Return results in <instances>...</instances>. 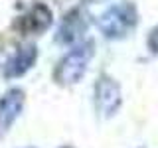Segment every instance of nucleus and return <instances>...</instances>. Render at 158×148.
Returning <instances> with one entry per match:
<instances>
[{
	"label": "nucleus",
	"mask_w": 158,
	"mask_h": 148,
	"mask_svg": "<svg viewBox=\"0 0 158 148\" xmlns=\"http://www.w3.org/2000/svg\"><path fill=\"white\" fill-rule=\"evenodd\" d=\"M93 53H95L93 42H85V43L75 46L65 57L59 59L56 71H53V79H56L59 85H71V83H77L79 79L85 75L87 65H89V61H91Z\"/></svg>",
	"instance_id": "1"
},
{
	"label": "nucleus",
	"mask_w": 158,
	"mask_h": 148,
	"mask_svg": "<svg viewBox=\"0 0 158 148\" xmlns=\"http://www.w3.org/2000/svg\"><path fill=\"white\" fill-rule=\"evenodd\" d=\"M136 26V10L132 4H115L99 18V28L107 38H125Z\"/></svg>",
	"instance_id": "2"
},
{
	"label": "nucleus",
	"mask_w": 158,
	"mask_h": 148,
	"mask_svg": "<svg viewBox=\"0 0 158 148\" xmlns=\"http://www.w3.org/2000/svg\"><path fill=\"white\" fill-rule=\"evenodd\" d=\"M95 101L97 109L105 117H113L121 107V91L118 85L109 77H101L95 85Z\"/></svg>",
	"instance_id": "3"
},
{
	"label": "nucleus",
	"mask_w": 158,
	"mask_h": 148,
	"mask_svg": "<svg viewBox=\"0 0 158 148\" xmlns=\"http://www.w3.org/2000/svg\"><path fill=\"white\" fill-rule=\"evenodd\" d=\"M22 107H24L22 89H8L0 97V136L8 132V128L14 125V121L22 113Z\"/></svg>",
	"instance_id": "4"
},
{
	"label": "nucleus",
	"mask_w": 158,
	"mask_h": 148,
	"mask_svg": "<svg viewBox=\"0 0 158 148\" xmlns=\"http://www.w3.org/2000/svg\"><path fill=\"white\" fill-rule=\"evenodd\" d=\"M16 26L24 34H42L52 26V10L46 4L38 2L18 20Z\"/></svg>",
	"instance_id": "5"
},
{
	"label": "nucleus",
	"mask_w": 158,
	"mask_h": 148,
	"mask_svg": "<svg viewBox=\"0 0 158 148\" xmlns=\"http://www.w3.org/2000/svg\"><path fill=\"white\" fill-rule=\"evenodd\" d=\"M36 56H38V49H36L34 43H26V46L18 47L16 53L8 59L6 65H4V77H6V79H14V77L24 75V73L34 65Z\"/></svg>",
	"instance_id": "6"
},
{
	"label": "nucleus",
	"mask_w": 158,
	"mask_h": 148,
	"mask_svg": "<svg viewBox=\"0 0 158 148\" xmlns=\"http://www.w3.org/2000/svg\"><path fill=\"white\" fill-rule=\"evenodd\" d=\"M83 32H85V20L81 18L79 12H71L63 18L61 28H59V32H57V42L73 43L75 39L81 38Z\"/></svg>",
	"instance_id": "7"
},
{
	"label": "nucleus",
	"mask_w": 158,
	"mask_h": 148,
	"mask_svg": "<svg viewBox=\"0 0 158 148\" xmlns=\"http://www.w3.org/2000/svg\"><path fill=\"white\" fill-rule=\"evenodd\" d=\"M148 46H150L152 51H158V28H156V30H152L150 38H148Z\"/></svg>",
	"instance_id": "8"
},
{
	"label": "nucleus",
	"mask_w": 158,
	"mask_h": 148,
	"mask_svg": "<svg viewBox=\"0 0 158 148\" xmlns=\"http://www.w3.org/2000/svg\"><path fill=\"white\" fill-rule=\"evenodd\" d=\"M26 148H34V146H26Z\"/></svg>",
	"instance_id": "9"
}]
</instances>
